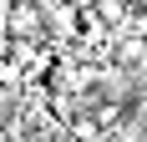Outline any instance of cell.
<instances>
[{
  "instance_id": "3",
  "label": "cell",
  "mask_w": 147,
  "mask_h": 142,
  "mask_svg": "<svg viewBox=\"0 0 147 142\" xmlns=\"http://www.w3.org/2000/svg\"><path fill=\"white\" fill-rule=\"evenodd\" d=\"M132 30H137V36H142V41H147V10H142V15H137V20H132Z\"/></svg>"
},
{
  "instance_id": "4",
  "label": "cell",
  "mask_w": 147,
  "mask_h": 142,
  "mask_svg": "<svg viewBox=\"0 0 147 142\" xmlns=\"http://www.w3.org/2000/svg\"><path fill=\"white\" fill-rule=\"evenodd\" d=\"M5 15H10V0H0V26H5Z\"/></svg>"
},
{
  "instance_id": "1",
  "label": "cell",
  "mask_w": 147,
  "mask_h": 142,
  "mask_svg": "<svg viewBox=\"0 0 147 142\" xmlns=\"http://www.w3.org/2000/svg\"><path fill=\"white\" fill-rule=\"evenodd\" d=\"M36 30H41V10H36V5H10V15H5V36H10V41H26V36H36Z\"/></svg>"
},
{
  "instance_id": "2",
  "label": "cell",
  "mask_w": 147,
  "mask_h": 142,
  "mask_svg": "<svg viewBox=\"0 0 147 142\" xmlns=\"http://www.w3.org/2000/svg\"><path fill=\"white\" fill-rule=\"evenodd\" d=\"M30 5H36V10L46 15V10H61V5H66V0H30Z\"/></svg>"
},
{
  "instance_id": "6",
  "label": "cell",
  "mask_w": 147,
  "mask_h": 142,
  "mask_svg": "<svg viewBox=\"0 0 147 142\" xmlns=\"http://www.w3.org/2000/svg\"><path fill=\"white\" fill-rule=\"evenodd\" d=\"M137 5H142V10H147V0H137Z\"/></svg>"
},
{
  "instance_id": "5",
  "label": "cell",
  "mask_w": 147,
  "mask_h": 142,
  "mask_svg": "<svg viewBox=\"0 0 147 142\" xmlns=\"http://www.w3.org/2000/svg\"><path fill=\"white\" fill-rule=\"evenodd\" d=\"M10 5H26V0H10Z\"/></svg>"
}]
</instances>
